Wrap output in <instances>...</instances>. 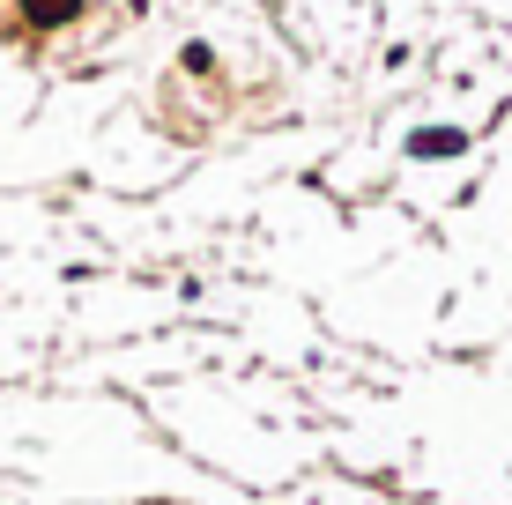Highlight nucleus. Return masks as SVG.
Listing matches in <instances>:
<instances>
[{
	"label": "nucleus",
	"instance_id": "obj_2",
	"mask_svg": "<svg viewBox=\"0 0 512 505\" xmlns=\"http://www.w3.org/2000/svg\"><path fill=\"white\" fill-rule=\"evenodd\" d=\"M75 8H82V0H23V15H30L38 30H60V23H75Z\"/></svg>",
	"mask_w": 512,
	"mask_h": 505
},
{
	"label": "nucleus",
	"instance_id": "obj_3",
	"mask_svg": "<svg viewBox=\"0 0 512 505\" xmlns=\"http://www.w3.org/2000/svg\"><path fill=\"white\" fill-rule=\"evenodd\" d=\"M179 60H186V75H216V52H208V45H186Z\"/></svg>",
	"mask_w": 512,
	"mask_h": 505
},
{
	"label": "nucleus",
	"instance_id": "obj_1",
	"mask_svg": "<svg viewBox=\"0 0 512 505\" xmlns=\"http://www.w3.org/2000/svg\"><path fill=\"white\" fill-rule=\"evenodd\" d=\"M461 149H468L461 127H423V134H409V156H461Z\"/></svg>",
	"mask_w": 512,
	"mask_h": 505
}]
</instances>
